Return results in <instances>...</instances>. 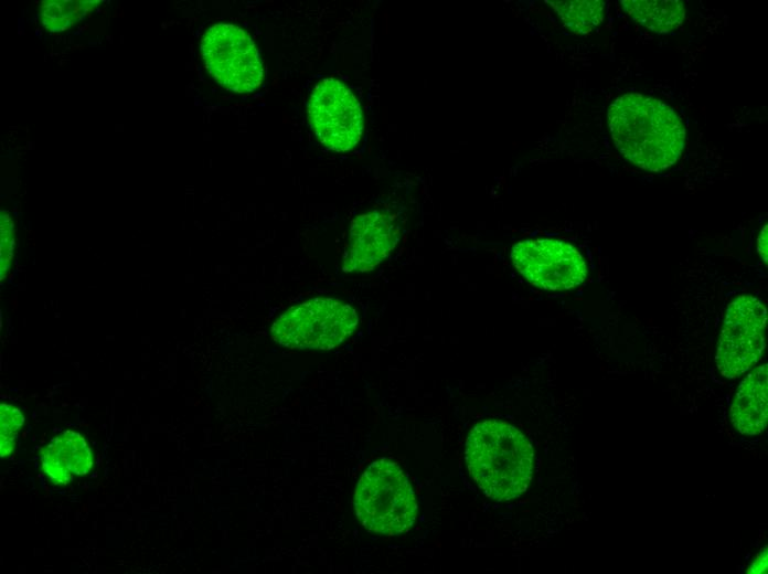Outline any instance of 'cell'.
Wrapping results in <instances>:
<instances>
[{
    "label": "cell",
    "instance_id": "30bf717a",
    "mask_svg": "<svg viewBox=\"0 0 768 574\" xmlns=\"http://www.w3.org/2000/svg\"><path fill=\"white\" fill-rule=\"evenodd\" d=\"M93 467V454L83 435L64 431L41 449V469L55 485H67Z\"/></svg>",
    "mask_w": 768,
    "mask_h": 574
},
{
    "label": "cell",
    "instance_id": "5bb4252c",
    "mask_svg": "<svg viewBox=\"0 0 768 574\" xmlns=\"http://www.w3.org/2000/svg\"><path fill=\"white\" fill-rule=\"evenodd\" d=\"M99 1L50 0L40 6L42 24L52 32H62L90 12Z\"/></svg>",
    "mask_w": 768,
    "mask_h": 574
},
{
    "label": "cell",
    "instance_id": "277c9868",
    "mask_svg": "<svg viewBox=\"0 0 768 574\" xmlns=\"http://www.w3.org/2000/svg\"><path fill=\"white\" fill-rule=\"evenodd\" d=\"M356 311L330 297L309 299L282 313L271 327V337L289 349L330 350L355 330Z\"/></svg>",
    "mask_w": 768,
    "mask_h": 574
},
{
    "label": "cell",
    "instance_id": "9c48e42d",
    "mask_svg": "<svg viewBox=\"0 0 768 574\" xmlns=\"http://www.w3.org/2000/svg\"><path fill=\"white\" fill-rule=\"evenodd\" d=\"M399 240L395 217L374 210L352 221L343 257L344 272H367L388 256Z\"/></svg>",
    "mask_w": 768,
    "mask_h": 574
},
{
    "label": "cell",
    "instance_id": "52a82bcc",
    "mask_svg": "<svg viewBox=\"0 0 768 574\" xmlns=\"http://www.w3.org/2000/svg\"><path fill=\"white\" fill-rule=\"evenodd\" d=\"M308 117L321 144L338 152L351 150L363 132L359 100L335 78H324L314 86L309 97Z\"/></svg>",
    "mask_w": 768,
    "mask_h": 574
},
{
    "label": "cell",
    "instance_id": "8fae6325",
    "mask_svg": "<svg viewBox=\"0 0 768 574\" xmlns=\"http://www.w3.org/2000/svg\"><path fill=\"white\" fill-rule=\"evenodd\" d=\"M767 363L749 372L739 383L730 407L733 426L743 435L761 433L768 421Z\"/></svg>",
    "mask_w": 768,
    "mask_h": 574
},
{
    "label": "cell",
    "instance_id": "6da1fadb",
    "mask_svg": "<svg viewBox=\"0 0 768 574\" xmlns=\"http://www.w3.org/2000/svg\"><path fill=\"white\" fill-rule=\"evenodd\" d=\"M608 125L619 152L641 169L658 172L673 166L685 142L684 126L663 102L640 93L617 97Z\"/></svg>",
    "mask_w": 768,
    "mask_h": 574
},
{
    "label": "cell",
    "instance_id": "3957f363",
    "mask_svg": "<svg viewBox=\"0 0 768 574\" xmlns=\"http://www.w3.org/2000/svg\"><path fill=\"white\" fill-rule=\"evenodd\" d=\"M358 519L370 532L397 535L415 522L417 502L402 468L388 459H378L362 474L354 493Z\"/></svg>",
    "mask_w": 768,
    "mask_h": 574
},
{
    "label": "cell",
    "instance_id": "7c38bea8",
    "mask_svg": "<svg viewBox=\"0 0 768 574\" xmlns=\"http://www.w3.org/2000/svg\"><path fill=\"white\" fill-rule=\"evenodd\" d=\"M622 9L638 23L655 33H669L678 29L685 9L679 0H625Z\"/></svg>",
    "mask_w": 768,
    "mask_h": 574
},
{
    "label": "cell",
    "instance_id": "e0dca14e",
    "mask_svg": "<svg viewBox=\"0 0 768 574\" xmlns=\"http://www.w3.org/2000/svg\"><path fill=\"white\" fill-rule=\"evenodd\" d=\"M767 572V546H765L757 555L755 562L748 567L747 573H766Z\"/></svg>",
    "mask_w": 768,
    "mask_h": 574
},
{
    "label": "cell",
    "instance_id": "ba28073f",
    "mask_svg": "<svg viewBox=\"0 0 768 574\" xmlns=\"http://www.w3.org/2000/svg\"><path fill=\"white\" fill-rule=\"evenodd\" d=\"M511 261L532 285L546 290H567L583 284L587 266L582 254L570 244L535 238L516 243Z\"/></svg>",
    "mask_w": 768,
    "mask_h": 574
},
{
    "label": "cell",
    "instance_id": "2e32d148",
    "mask_svg": "<svg viewBox=\"0 0 768 574\" xmlns=\"http://www.w3.org/2000/svg\"><path fill=\"white\" fill-rule=\"evenodd\" d=\"M13 223L7 212H1V272L7 270L13 249Z\"/></svg>",
    "mask_w": 768,
    "mask_h": 574
},
{
    "label": "cell",
    "instance_id": "9a60e30c",
    "mask_svg": "<svg viewBox=\"0 0 768 574\" xmlns=\"http://www.w3.org/2000/svg\"><path fill=\"white\" fill-rule=\"evenodd\" d=\"M24 424L21 411L10 404L0 405V454L8 457L12 454L20 428Z\"/></svg>",
    "mask_w": 768,
    "mask_h": 574
},
{
    "label": "cell",
    "instance_id": "5b68a950",
    "mask_svg": "<svg viewBox=\"0 0 768 574\" xmlns=\"http://www.w3.org/2000/svg\"><path fill=\"white\" fill-rule=\"evenodd\" d=\"M200 49L206 70L224 88L243 94L260 86L263 62L253 39L242 28L215 23L204 32Z\"/></svg>",
    "mask_w": 768,
    "mask_h": 574
},
{
    "label": "cell",
    "instance_id": "ac0fdd59",
    "mask_svg": "<svg viewBox=\"0 0 768 574\" xmlns=\"http://www.w3.org/2000/svg\"><path fill=\"white\" fill-rule=\"evenodd\" d=\"M767 225H765L757 240V252L765 263H767Z\"/></svg>",
    "mask_w": 768,
    "mask_h": 574
},
{
    "label": "cell",
    "instance_id": "8992f818",
    "mask_svg": "<svg viewBox=\"0 0 768 574\" xmlns=\"http://www.w3.org/2000/svg\"><path fill=\"white\" fill-rule=\"evenodd\" d=\"M767 308L754 295H739L726 309L715 355L726 379H735L762 357L766 347Z\"/></svg>",
    "mask_w": 768,
    "mask_h": 574
},
{
    "label": "cell",
    "instance_id": "7a4b0ae2",
    "mask_svg": "<svg viewBox=\"0 0 768 574\" xmlns=\"http://www.w3.org/2000/svg\"><path fill=\"white\" fill-rule=\"evenodd\" d=\"M533 461L531 443L506 422L487 419L478 423L466 442L469 474L493 500L520 497L531 482Z\"/></svg>",
    "mask_w": 768,
    "mask_h": 574
},
{
    "label": "cell",
    "instance_id": "4fadbf2b",
    "mask_svg": "<svg viewBox=\"0 0 768 574\" xmlns=\"http://www.w3.org/2000/svg\"><path fill=\"white\" fill-rule=\"evenodd\" d=\"M566 28L576 34L590 33L604 19L605 3L600 0L546 1Z\"/></svg>",
    "mask_w": 768,
    "mask_h": 574
}]
</instances>
